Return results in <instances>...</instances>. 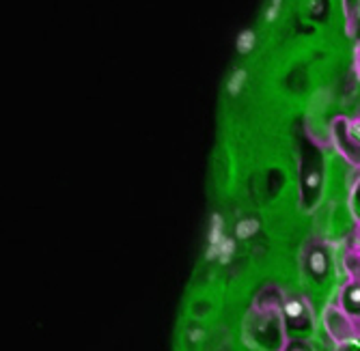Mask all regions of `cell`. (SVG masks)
Segmentation results:
<instances>
[{"mask_svg": "<svg viewBox=\"0 0 360 351\" xmlns=\"http://www.w3.org/2000/svg\"><path fill=\"white\" fill-rule=\"evenodd\" d=\"M244 82H246V72H244V69L233 72V76L229 78V93H231V95H238V93L242 91Z\"/></svg>", "mask_w": 360, "mask_h": 351, "instance_id": "obj_1", "label": "cell"}, {"mask_svg": "<svg viewBox=\"0 0 360 351\" xmlns=\"http://www.w3.org/2000/svg\"><path fill=\"white\" fill-rule=\"evenodd\" d=\"M252 46H255V33L252 30H244V33L238 37V50L242 54H248L252 50Z\"/></svg>", "mask_w": 360, "mask_h": 351, "instance_id": "obj_2", "label": "cell"}, {"mask_svg": "<svg viewBox=\"0 0 360 351\" xmlns=\"http://www.w3.org/2000/svg\"><path fill=\"white\" fill-rule=\"evenodd\" d=\"M278 9H281V0H272L270 7L266 9V20H268V22H274L276 15H278Z\"/></svg>", "mask_w": 360, "mask_h": 351, "instance_id": "obj_3", "label": "cell"}]
</instances>
